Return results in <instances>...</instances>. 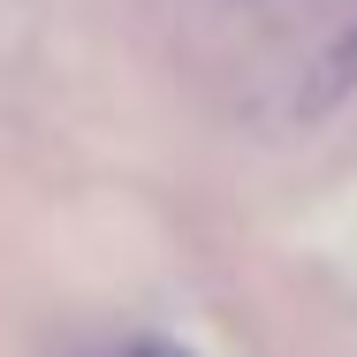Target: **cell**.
Segmentation results:
<instances>
[{
  "label": "cell",
  "instance_id": "cell-1",
  "mask_svg": "<svg viewBox=\"0 0 357 357\" xmlns=\"http://www.w3.org/2000/svg\"><path fill=\"white\" fill-rule=\"evenodd\" d=\"M350 84H357V23L335 38V46H327V61H319V84L304 91V107H335Z\"/></svg>",
  "mask_w": 357,
  "mask_h": 357
},
{
  "label": "cell",
  "instance_id": "cell-2",
  "mask_svg": "<svg viewBox=\"0 0 357 357\" xmlns=\"http://www.w3.org/2000/svg\"><path fill=\"white\" fill-rule=\"evenodd\" d=\"M137 357H183V350H160V342H144V350H137Z\"/></svg>",
  "mask_w": 357,
  "mask_h": 357
}]
</instances>
